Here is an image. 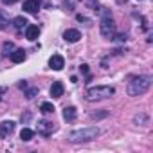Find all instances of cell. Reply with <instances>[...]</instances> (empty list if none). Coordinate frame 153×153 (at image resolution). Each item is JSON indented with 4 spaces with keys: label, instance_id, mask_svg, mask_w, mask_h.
Listing matches in <instances>:
<instances>
[{
    "label": "cell",
    "instance_id": "44dd1931",
    "mask_svg": "<svg viewBox=\"0 0 153 153\" xmlns=\"http://www.w3.org/2000/svg\"><path fill=\"white\" fill-rule=\"evenodd\" d=\"M79 68H81V72H83V74H88V65H87V63H83Z\"/></svg>",
    "mask_w": 153,
    "mask_h": 153
},
{
    "label": "cell",
    "instance_id": "ba28073f",
    "mask_svg": "<svg viewBox=\"0 0 153 153\" xmlns=\"http://www.w3.org/2000/svg\"><path fill=\"white\" fill-rule=\"evenodd\" d=\"M15 130V121H4L0 124V137H7Z\"/></svg>",
    "mask_w": 153,
    "mask_h": 153
},
{
    "label": "cell",
    "instance_id": "2e32d148",
    "mask_svg": "<svg viewBox=\"0 0 153 153\" xmlns=\"http://www.w3.org/2000/svg\"><path fill=\"white\" fill-rule=\"evenodd\" d=\"M40 110H42V114H54V105L49 103V101H45V103H42Z\"/></svg>",
    "mask_w": 153,
    "mask_h": 153
},
{
    "label": "cell",
    "instance_id": "277c9868",
    "mask_svg": "<svg viewBox=\"0 0 153 153\" xmlns=\"http://www.w3.org/2000/svg\"><path fill=\"white\" fill-rule=\"evenodd\" d=\"M97 135H99V130L96 126H90V128H81V130L70 131L68 133V139L72 142H87V140H94Z\"/></svg>",
    "mask_w": 153,
    "mask_h": 153
},
{
    "label": "cell",
    "instance_id": "9c48e42d",
    "mask_svg": "<svg viewBox=\"0 0 153 153\" xmlns=\"http://www.w3.org/2000/svg\"><path fill=\"white\" fill-rule=\"evenodd\" d=\"M24 11L29 13V15H36L40 11V4L36 2V0H25L24 2Z\"/></svg>",
    "mask_w": 153,
    "mask_h": 153
},
{
    "label": "cell",
    "instance_id": "3957f363",
    "mask_svg": "<svg viewBox=\"0 0 153 153\" xmlns=\"http://www.w3.org/2000/svg\"><path fill=\"white\" fill-rule=\"evenodd\" d=\"M99 29H101V34L108 40H112L115 36V24L112 20V15L108 9L101 7V24H99Z\"/></svg>",
    "mask_w": 153,
    "mask_h": 153
},
{
    "label": "cell",
    "instance_id": "603a6c76",
    "mask_svg": "<svg viewBox=\"0 0 153 153\" xmlns=\"http://www.w3.org/2000/svg\"><path fill=\"white\" fill-rule=\"evenodd\" d=\"M87 2H88L90 7H96V2H97V0H87Z\"/></svg>",
    "mask_w": 153,
    "mask_h": 153
},
{
    "label": "cell",
    "instance_id": "9a60e30c",
    "mask_svg": "<svg viewBox=\"0 0 153 153\" xmlns=\"http://www.w3.org/2000/svg\"><path fill=\"white\" fill-rule=\"evenodd\" d=\"M34 137V131L31 130V128H24L22 131H20V139L24 140V142H27V140H31Z\"/></svg>",
    "mask_w": 153,
    "mask_h": 153
},
{
    "label": "cell",
    "instance_id": "ffe728a7",
    "mask_svg": "<svg viewBox=\"0 0 153 153\" xmlns=\"http://www.w3.org/2000/svg\"><path fill=\"white\" fill-rule=\"evenodd\" d=\"M112 40H117V42H126V34H117V36H114Z\"/></svg>",
    "mask_w": 153,
    "mask_h": 153
},
{
    "label": "cell",
    "instance_id": "cb8c5ba5",
    "mask_svg": "<svg viewBox=\"0 0 153 153\" xmlns=\"http://www.w3.org/2000/svg\"><path fill=\"white\" fill-rule=\"evenodd\" d=\"M36 2H38V4H40V2H42V0H36Z\"/></svg>",
    "mask_w": 153,
    "mask_h": 153
},
{
    "label": "cell",
    "instance_id": "5b68a950",
    "mask_svg": "<svg viewBox=\"0 0 153 153\" xmlns=\"http://www.w3.org/2000/svg\"><path fill=\"white\" fill-rule=\"evenodd\" d=\"M36 130H38V133H42V135H45V137H47V135H51L56 128H54V124H52L51 121H45V119H43V121H38Z\"/></svg>",
    "mask_w": 153,
    "mask_h": 153
},
{
    "label": "cell",
    "instance_id": "52a82bcc",
    "mask_svg": "<svg viewBox=\"0 0 153 153\" xmlns=\"http://www.w3.org/2000/svg\"><path fill=\"white\" fill-rule=\"evenodd\" d=\"M49 67H51L52 70H61V68L65 67V59H63V56H61V54H52L51 59H49Z\"/></svg>",
    "mask_w": 153,
    "mask_h": 153
},
{
    "label": "cell",
    "instance_id": "d4e9b609",
    "mask_svg": "<svg viewBox=\"0 0 153 153\" xmlns=\"http://www.w3.org/2000/svg\"><path fill=\"white\" fill-rule=\"evenodd\" d=\"M139 2H140V0H139Z\"/></svg>",
    "mask_w": 153,
    "mask_h": 153
},
{
    "label": "cell",
    "instance_id": "5bb4252c",
    "mask_svg": "<svg viewBox=\"0 0 153 153\" xmlns=\"http://www.w3.org/2000/svg\"><path fill=\"white\" fill-rule=\"evenodd\" d=\"M13 25H15V29L22 31V29H25V27L29 25V22H27V18H24V16H16V18L13 20Z\"/></svg>",
    "mask_w": 153,
    "mask_h": 153
},
{
    "label": "cell",
    "instance_id": "30bf717a",
    "mask_svg": "<svg viewBox=\"0 0 153 153\" xmlns=\"http://www.w3.org/2000/svg\"><path fill=\"white\" fill-rule=\"evenodd\" d=\"M38 36H40V27L38 25H27L25 27V38L27 40L34 42V40H38Z\"/></svg>",
    "mask_w": 153,
    "mask_h": 153
},
{
    "label": "cell",
    "instance_id": "e0dca14e",
    "mask_svg": "<svg viewBox=\"0 0 153 153\" xmlns=\"http://www.w3.org/2000/svg\"><path fill=\"white\" fill-rule=\"evenodd\" d=\"M13 49H15L13 43H11V42H6V43H4V56H9Z\"/></svg>",
    "mask_w": 153,
    "mask_h": 153
},
{
    "label": "cell",
    "instance_id": "7402d4cb",
    "mask_svg": "<svg viewBox=\"0 0 153 153\" xmlns=\"http://www.w3.org/2000/svg\"><path fill=\"white\" fill-rule=\"evenodd\" d=\"M2 2H4L6 6H11V4H15V2H18V0H2Z\"/></svg>",
    "mask_w": 153,
    "mask_h": 153
},
{
    "label": "cell",
    "instance_id": "7c38bea8",
    "mask_svg": "<svg viewBox=\"0 0 153 153\" xmlns=\"http://www.w3.org/2000/svg\"><path fill=\"white\" fill-rule=\"evenodd\" d=\"M76 115H78V110H76V106H65L63 108V119L65 121H74L76 119Z\"/></svg>",
    "mask_w": 153,
    "mask_h": 153
},
{
    "label": "cell",
    "instance_id": "4fadbf2b",
    "mask_svg": "<svg viewBox=\"0 0 153 153\" xmlns=\"http://www.w3.org/2000/svg\"><path fill=\"white\" fill-rule=\"evenodd\" d=\"M9 58H11L13 63H22V61L25 59V51H24V49H16V51H13V52L9 54Z\"/></svg>",
    "mask_w": 153,
    "mask_h": 153
},
{
    "label": "cell",
    "instance_id": "ac0fdd59",
    "mask_svg": "<svg viewBox=\"0 0 153 153\" xmlns=\"http://www.w3.org/2000/svg\"><path fill=\"white\" fill-rule=\"evenodd\" d=\"M7 24H9V22L4 18V15H2V13H0V31H4V29L7 27Z\"/></svg>",
    "mask_w": 153,
    "mask_h": 153
},
{
    "label": "cell",
    "instance_id": "7a4b0ae2",
    "mask_svg": "<svg viewBox=\"0 0 153 153\" xmlns=\"http://www.w3.org/2000/svg\"><path fill=\"white\" fill-rule=\"evenodd\" d=\"M115 94V88L114 87H108V85H97V87H90L85 94L87 101H103V99H108Z\"/></svg>",
    "mask_w": 153,
    "mask_h": 153
},
{
    "label": "cell",
    "instance_id": "8992f818",
    "mask_svg": "<svg viewBox=\"0 0 153 153\" xmlns=\"http://www.w3.org/2000/svg\"><path fill=\"white\" fill-rule=\"evenodd\" d=\"M63 40L67 43H76V42H79L81 40V33L78 29H67L63 33Z\"/></svg>",
    "mask_w": 153,
    "mask_h": 153
},
{
    "label": "cell",
    "instance_id": "8fae6325",
    "mask_svg": "<svg viewBox=\"0 0 153 153\" xmlns=\"http://www.w3.org/2000/svg\"><path fill=\"white\" fill-rule=\"evenodd\" d=\"M63 83L61 81H54L52 85H51V96L54 97V99H59L61 96H63Z\"/></svg>",
    "mask_w": 153,
    "mask_h": 153
},
{
    "label": "cell",
    "instance_id": "d6986e66",
    "mask_svg": "<svg viewBox=\"0 0 153 153\" xmlns=\"http://www.w3.org/2000/svg\"><path fill=\"white\" fill-rule=\"evenodd\" d=\"M36 94H38V88H31V90H27V92H25L27 99H33V97H34Z\"/></svg>",
    "mask_w": 153,
    "mask_h": 153
},
{
    "label": "cell",
    "instance_id": "6da1fadb",
    "mask_svg": "<svg viewBox=\"0 0 153 153\" xmlns=\"http://www.w3.org/2000/svg\"><path fill=\"white\" fill-rule=\"evenodd\" d=\"M149 87H151V78H149V76H137V78H133L128 83L126 92H128V96L137 97V96L146 94L149 90Z\"/></svg>",
    "mask_w": 153,
    "mask_h": 153
}]
</instances>
